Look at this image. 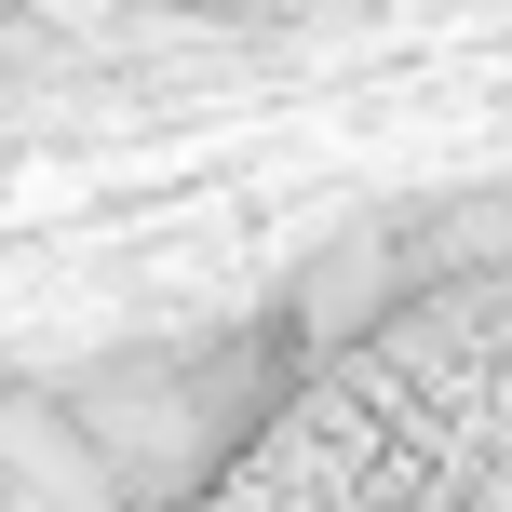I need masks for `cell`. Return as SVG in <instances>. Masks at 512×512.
<instances>
[{"instance_id": "obj_1", "label": "cell", "mask_w": 512, "mask_h": 512, "mask_svg": "<svg viewBox=\"0 0 512 512\" xmlns=\"http://www.w3.org/2000/svg\"><path fill=\"white\" fill-rule=\"evenodd\" d=\"M512 486V270H445L337 337L189 512H459Z\"/></svg>"}]
</instances>
